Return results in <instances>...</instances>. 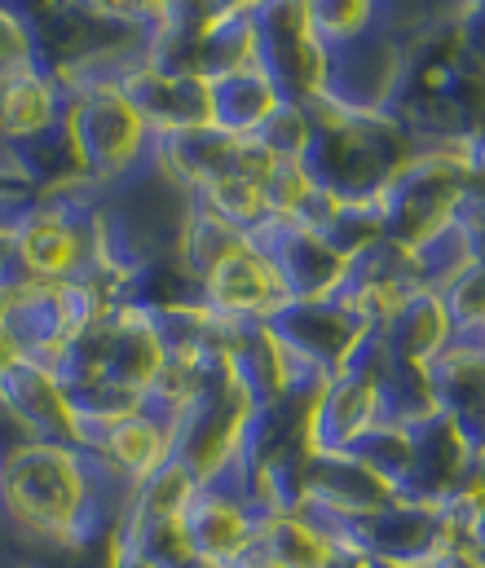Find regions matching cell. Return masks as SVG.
I'll return each instance as SVG.
<instances>
[{
    "label": "cell",
    "mask_w": 485,
    "mask_h": 568,
    "mask_svg": "<svg viewBox=\"0 0 485 568\" xmlns=\"http://www.w3.org/2000/svg\"><path fill=\"white\" fill-rule=\"evenodd\" d=\"M67 111H71V89L44 62L4 71V138L13 150L67 129Z\"/></svg>",
    "instance_id": "1"
}]
</instances>
